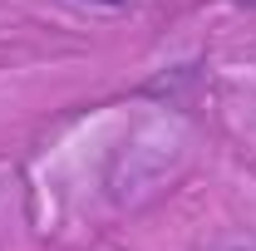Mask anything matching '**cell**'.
<instances>
[{
    "mask_svg": "<svg viewBox=\"0 0 256 251\" xmlns=\"http://www.w3.org/2000/svg\"><path fill=\"white\" fill-rule=\"evenodd\" d=\"M89 5H108V10H124L128 0H89Z\"/></svg>",
    "mask_w": 256,
    "mask_h": 251,
    "instance_id": "1",
    "label": "cell"
},
{
    "mask_svg": "<svg viewBox=\"0 0 256 251\" xmlns=\"http://www.w3.org/2000/svg\"><path fill=\"white\" fill-rule=\"evenodd\" d=\"M236 5H246V10H256V0H236Z\"/></svg>",
    "mask_w": 256,
    "mask_h": 251,
    "instance_id": "2",
    "label": "cell"
}]
</instances>
